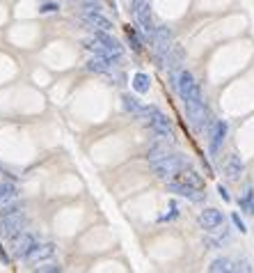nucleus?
Here are the masks:
<instances>
[{
	"mask_svg": "<svg viewBox=\"0 0 254 273\" xmlns=\"http://www.w3.org/2000/svg\"><path fill=\"white\" fill-rule=\"evenodd\" d=\"M130 85H133V90H136L138 94H146L149 88H152V78H149V74H144V71H138L136 76H133V81H130Z\"/></svg>",
	"mask_w": 254,
	"mask_h": 273,
	"instance_id": "nucleus-17",
	"label": "nucleus"
},
{
	"mask_svg": "<svg viewBox=\"0 0 254 273\" xmlns=\"http://www.w3.org/2000/svg\"><path fill=\"white\" fill-rule=\"evenodd\" d=\"M80 17L87 26H92L94 30H112V21H110L101 10H80Z\"/></svg>",
	"mask_w": 254,
	"mask_h": 273,
	"instance_id": "nucleus-9",
	"label": "nucleus"
},
{
	"mask_svg": "<svg viewBox=\"0 0 254 273\" xmlns=\"http://www.w3.org/2000/svg\"><path fill=\"white\" fill-rule=\"evenodd\" d=\"M37 243H39V241H37V234H32V232H21L18 236L10 239V252H12V257L23 259V257H26L28 252L32 250Z\"/></svg>",
	"mask_w": 254,
	"mask_h": 273,
	"instance_id": "nucleus-6",
	"label": "nucleus"
},
{
	"mask_svg": "<svg viewBox=\"0 0 254 273\" xmlns=\"http://www.w3.org/2000/svg\"><path fill=\"white\" fill-rule=\"evenodd\" d=\"M94 37L101 42L106 49L110 51L112 55H117V58H122V42H119L117 37H112L110 35V30H94Z\"/></svg>",
	"mask_w": 254,
	"mask_h": 273,
	"instance_id": "nucleus-14",
	"label": "nucleus"
},
{
	"mask_svg": "<svg viewBox=\"0 0 254 273\" xmlns=\"http://www.w3.org/2000/svg\"><path fill=\"white\" fill-rule=\"evenodd\" d=\"M200 225L206 229V232H213L216 227H220L222 223H224V216H222V211L220 209H216V207H208V209H204V211L200 213Z\"/></svg>",
	"mask_w": 254,
	"mask_h": 273,
	"instance_id": "nucleus-10",
	"label": "nucleus"
},
{
	"mask_svg": "<svg viewBox=\"0 0 254 273\" xmlns=\"http://www.w3.org/2000/svg\"><path fill=\"white\" fill-rule=\"evenodd\" d=\"M32 271H37V273H60L62 271V266H60L58 262H42V264H37Z\"/></svg>",
	"mask_w": 254,
	"mask_h": 273,
	"instance_id": "nucleus-25",
	"label": "nucleus"
},
{
	"mask_svg": "<svg viewBox=\"0 0 254 273\" xmlns=\"http://www.w3.org/2000/svg\"><path fill=\"white\" fill-rule=\"evenodd\" d=\"M122 106H124L126 113L136 115V117H138V113L142 110V104L138 101V97H133V94H122Z\"/></svg>",
	"mask_w": 254,
	"mask_h": 273,
	"instance_id": "nucleus-21",
	"label": "nucleus"
},
{
	"mask_svg": "<svg viewBox=\"0 0 254 273\" xmlns=\"http://www.w3.org/2000/svg\"><path fill=\"white\" fill-rule=\"evenodd\" d=\"M218 193H220V197H222V200H224V202H229V200H232V197H229V193H227V188H224V186H218Z\"/></svg>",
	"mask_w": 254,
	"mask_h": 273,
	"instance_id": "nucleus-29",
	"label": "nucleus"
},
{
	"mask_svg": "<svg viewBox=\"0 0 254 273\" xmlns=\"http://www.w3.org/2000/svg\"><path fill=\"white\" fill-rule=\"evenodd\" d=\"M234 271H252V264L248 259H238V262H234Z\"/></svg>",
	"mask_w": 254,
	"mask_h": 273,
	"instance_id": "nucleus-27",
	"label": "nucleus"
},
{
	"mask_svg": "<svg viewBox=\"0 0 254 273\" xmlns=\"http://www.w3.org/2000/svg\"><path fill=\"white\" fill-rule=\"evenodd\" d=\"M186 165H188L186 156H181V154H176V152H170L168 156H162V159L149 163V168H152V172L158 179H174Z\"/></svg>",
	"mask_w": 254,
	"mask_h": 273,
	"instance_id": "nucleus-2",
	"label": "nucleus"
},
{
	"mask_svg": "<svg viewBox=\"0 0 254 273\" xmlns=\"http://www.w3.org/2000/svg\"><path fill=\"white\" fill-rule=\"evenodd\" d=\"M39 12H42V14H55V12H60V5L58 3H44V5L39 7Z\"/></svg>",
	"mask_w": 254,
	"mask_h": 273,
	"instance_id": "nucleus-26",
	"label": "nucleus"
},
{
	"mask_svg": "<svg viewBox=\"0 0 254 273\" xmlns=\"http://www.w3.org/2000/svg\"><path fill=\"white\" fill-rule=\"evenodd\" d=\"M133 17H136V23L140 26L142 33L152 37L154 30H156V23H154L152 7L146 0H133Z\"/></svg>",
	"mask_w": 254,
	"mask_h": 273,
	"instance_id": "nucleus-5",
	"label": "nucleus"
},
{
	"mask_svg": "<svg viewBox=\"0 0 254 273\" xmlns=\"http://www.w3.org/2000/svg\"><path fill=\"white\" fill-rule=\"evenodd\" d=\"M138 117H140V120L149 126V131H152L156 138H160V140H170V138L174 136L172 133V122H170L168 117L156 108V106H142V110L138 113Z\"/></svg>",
	"mask_w": 254,
	"mask_h": 273,
	"instance_id": "nucleus-1",
	"label": "nucleus"
},
{
	"mask_svg": "<svg viewBox=\"0 0 254 273\" xmlns=\"http://www.w3.org/2000/svg\"><path fill=\"white\" fill-rule=\"evenodd\" d=\"M23 209H26V202H21V200H12V202L0 204V218L2 216H12V213H18Z\"/></svg>",
	"mask_w": 254,
	"mask_h": 273,
	"instance_id": "nucleus-22",
	"label": "nucleus"
},
{
	"mask_svg": "<svg viewBox=\"0 0 254 273\" xmlns=\"http://www.w3.org/2000/svg\"><path fill=\"white\" fill-rule=\"evenodd\" d=\"M170 152H172V149L165 147L162 142H156V145H152V147L146 149V161H149V163H154V161L162 159V156H168Z\"/></svg>",
	"mask_w": 254,
	"mask_h": 273,
	"instance_id": "nucleus-19",
	"label": "nucleus"
},
{
	"mask_svg": "<svg viewBox=\"0 0 254 273\" xmlns=\"http://www.w3.org/2000/svg\"><path fill=\"white\" fill-rule=\"evenodd\" d=\"M229 239H232L229 229L224 227V225H220V227L213 229V234L204 236V246L206 248H222L224 243H229Z\"/></svg>",
	"mask_w": 254,
	"mask_h": 273,
	"instance_id": "nucleus-13",
	"label": "nucleus"
},
{
	"mask_svg": "<svg viewBox=\"0 0 254 273\" xmlns=\"http://www.w3.org/2000/svg\"><path fill=\"white\" fill-rule=\"evenodd\" d=\"M16 197H18L16 184H12V181H0V204L12 202V200H16Z\"/></svg>",
	"mask_w": 254,
	"mask_h": 273,
	"instance_id": "nucleus-18",
	"label": "nucleus"
},
{
	"mask_svg": "<svg viewBox=\"0 0 254 273\" xmlns=\"http://www.w3.org/2000/svg\"><path fill=\"white\" fill-rule=\"evenodd\" d=\"M126 39H128V44H130V49H133V51H140V49H142V39L138 37L136 28L126 26Z\"/></svg>",
	"mask_w": 254,
	"mask_h": 273,
	"instance_id": "nucleus-24",
	"label": "nucleus"
},
{
	"mask_svg": "<svg viewBox=\"0 0 254 273\" xmlns=\"http://www.w3.org/2000/svg\"><path fill=\"white\" fill-rule=\"evenodd\" d=\"M174 179L178 181H184V184H190V186H195V188H204V179H202V175L197 172V170H192L190 165H186L181 172H178Z\"/></svg>",
	"mask_w": 254,
	"mask_h": 273,
	"instance_id": "nucleus-16",
	"label": "nucleus"
},
{
	"mask_svg": "<svg viewBox=\"0 0 254 273\" xmlns=\"http://www.w3.org/2000/svg\"><path fill=\"white\" fill-rule=\"evenodd\" d=\"M26 225H28V218L23 211L12 213V216H2V218H0V236L7 241L14 239V236H18L21 232H26Z\"/></svg>",
	"mask_w": 254,
	"mask_h": 273,
	"instance_id": "nucleus-4",
	"label": "nucleus"
},
{
	"mask_svg": "<svg viewBox=\"0 0 254 273\" xmlns=\"http://www.w3.org/2000/svg\"><path fill=\"white\" fill-rule=\"evenodd\" d=\"M232 223L236 225V229H240V232H248V229H245V223L240 220V216H238V213H232Z\"/></svg>",
	"mask_w": 254,
	"mask_h": 273,
	"instance_id": "nucleus-28",
	"label": "nucleus"
},
{
	"mask_svg": "<svg viewBox=\"0 0 254 273\" xmlns=\"http://www.w3.org/2000/svg\"><path fill=\"white\" fill-rule=\"evenodd\" d=\"M168 191L174 193V195H181V197H188L190 202H204L206 200V193L202 188H195L190 184H184L178 179H170L168 181Z\"/></svg>",
	"mask_w": 254,
	"mask_h": 273,
	"instance_id": "nucleus-7",
	"label": "nucleus"
},
{
	"mask_svg": "<svg viewBox=\"0 0 254 273\" xmlns=\"http://www.w3.org/2000/svg\"><path fill=\"white\" fill-rule=\"evenodd\" d=\"M176 92H178V97H181V101H184V104H188V101H197V99H204V97H202L200 83L195 81V76H192L188 69L178 71Z\"/></svg>",
	"mask_w": 254,
	"mask_h": 273,
	"instance_id": "nucleus-3",
	"label": "nucleus"
},
{
	"mask_svg": "<svg viewBox=\"0 0 254 273\" xmlns=\"http://www.w3.org/2000/svg\"><path fill=\"white\" fill-rule=\"evenodd\" d=\"M114 67V60L110 58H103V55H94L85 62V69L92 71V74H110V69Z\"/></svg>",
	"mask_w": 254,
	"mask_h": 273,
	"instance_id": "nucleus-15",
	"label": "nucleus"
},
{
	"mask_svg": "<svg viewBox=\"0 0 254 273\" xmlns=\"http://www.w3.org/2000/svg\"><path fill=\"white\" fill-rule=\"evenodd\" d=\"M53 255H55V246H53V243H37L32 250H30L26 257H23V262H26L30 268H34L37 264L48 262Z\"/></svg>",
	"mask_w": 254,
	"mask_h": 273,
	"instance_id": "nucleus-8",
	"label": "nucleus"
},
{
	"mask_svg": "<svg viewBox=\"0 0 254 273\" xmlns=\"http://www.w3.org/2000/svg\"><path fill=\"white\" fill-rule=\"evenodd\" d=\"M208 271L211 273H229V271H234V262L227 259V257H218V259H213V262L208 264Z\"/></svg>",
	"mask_w": 254,
	"mask_h": 273,
	"instance_id": "nucleus-20",
	"label": "nucleus"
},
{
	"mask_svg": "<svg viewBox=\"0 0 254 273\" xmlns=\"http://www.w3.org/2000/svg\"><path fill=\"white\" fill-rule=\"evenodd\" d=\"M227 131H229V124L224 120H216L213 122V129H211V154H218L222 147V142L227 138Z\"/></svg>",
	"mask_w": 254,
	"mask_h": 273,
	"instance_id": "nucleus-11",
	"label": "nucleus"
},
{
	"mask_svg": "<svg viewBox=\"0 0 254 273\" xmlns=\"http://www.w3.org/2000/svg\"><path fill=\"white\" fill-rule=\"evenodd\" d=\"M0 259H2V262H10V257L5 255V250H2V248H0Z\"/></svg>",
	"mask_w": 254,
	"mask_h": 273,
	"instance_id": "nucleus-30",
	"label": "nucleus"
},
{
	"mask_svg": "<svg viewBox=\"0 0 254 273\" xmlns=\"http://www.w3.org/2000/svg\"><path fill=\"white\" fill-rule=\"evenodd\" d=\"M238 204H240V209H243L245 213H254V191L252 188L245 191V195L238 200Z\"/></svg>",
	"mask_w": 254,
	"mask_h": 273,
	"instance_id": "nucleus-23",
	"label": "nucleus"
},
{
	"mask_svg": "<svg viewBox=\"0 0 254 273\" xmlns=\"http://www.w3.org/2000/svg\"><path fill=\"white\" fill-rule=\"evenodd\" d=\"M243 172H245L243 159H240L238 154H229L227 161H224V175H227L229 179H240Z\"/></svg>",
	"mask_w": 254,
	"mask_h": 273,
	"instance_id": "nucleus-12",
	"label": "nucleus"
}]
</instances>
